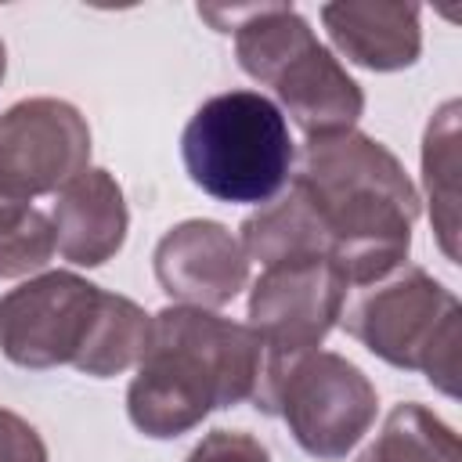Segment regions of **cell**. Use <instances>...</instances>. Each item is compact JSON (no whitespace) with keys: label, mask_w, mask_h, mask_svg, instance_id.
<instances>
[{"label":"cell","mask_w":462,"mask_h":462,"mask_svg":"<svg viewBox=\"0 0 462 462\" xmlns=\"http://www.w3.org/2000/svg\"><path fill=\"white\" fill-rule=\"evenodd\" d=\"M357 462H462L455 430L430 408L397 404Z\"/></svg>","instance_id":"obj_13"},{"label":"cell","mask_w":462,"mask_h":462,"mask_svg":"<svg viewBox=\"0 0 462 462\" xmlns=\"http://www.w3.org/2000/svg\"><path fill=\"white\" fill-rule=\"evenodd\" d=\"M260 372L263 343L249 325L202 307H162L126 390L130 422L144 437H180L213 408L253 401Z\"/></svg>","instance_id":"obj_2"},{"label":"cell","mask_w":462,"mask_h":462,"mask_svg":"<svg viewBox=\"0 0 462 462\" xmlns=\"http://www.w3.org/2000/svg\"><path fill=\"white\" fill-rule=\"evenodd\" d=\"M0 462H47L40 433L7 408H0Z\"/></svg>","instance_id":"obj_17"},{"label":"cell","mask_w":462,"mask_h":462,"mask_svg":"<svg viewBox=\"0 0 462 462\" xmlns=\"http://www.w3.org/2000/svg\"><path fill=\"white\" fill-rule=\"evenodd\" d=\"M321 22L332 43L372 72L408 69L422 51L415 4H325Z\"/></svg>","instance_id":"obj_12"},{"label":"cell","mask_w":462,"mask_h":462,"mask_svg":"<svg viewBox=\"0 0 462 462\" xmlns=\"http://www.w3.org/2000/svg\"><path fill=\"white\" fill-rule=\"evenodd\" d=\"M346 282L321 256L267 263L249 292V328L263 343V372L321 346L346 303Z\"/></svg>","instance_id":"obj_7"},{"label":"cell","mask_w":462,"mask_h":462,"mask_svg":"<svg viewBox=\"0 0 462 462\" xmlns=\"http://www.w3.org/2000/svg\"><path fill=\"white\" fill-rule=\"evenodd\" d=\"M184 462H271V455L256 437L242 430H213L191 448Z\"/></svg>","instance_id":"obj_16"},{"label":"cell","mask_w":462,"mask_h":462,"mask_svg":"<svg viewBox=\"0 0 462 462\" xmlns=\"http://www.w3.org/2000/svg\"><path fill=\"white\" fill-rule=\"evenodd\" d=\"M87 119L58 97H29L0 116V195L29 202L87 170Z\"/></svg>","instance_id":"obj_8"},{"label":"cell","mask_w":462,"mask_h":462,"mask_svg":"<svg viewBox=\"0 0 462 462\" xmlns=\"http://www.w3.org/2000/svg\"><path fill=\"white\" fill-rule=\"evenodd\" d=\"M184 170L217 202L267 206L292 177L296 144L282 108L256 90H227L195 108L180 134Z\"/></svg>","instance_id":"obj_4"},{"label":"cell","mask_w":462,"mask_h":462,"mask_svg":"<svg viewBox=\"0 0 462 462\" xmlns=\"http://www.w3.org/2000/svg\"><path fill=\"white\" fill-rule=\"evenodd\" d=\"M455 144H458V101H448L430 130H426V144H422V170H426V191H430V206H433V231L448 253V260H458V159H455Z\"/></svg>","instance_id":"obj_14"},{"label":"cell","mask_w":462,"mask_h":462,"mask_svg":"<svg viewBox=\"0 0 462 462\" xmlns=\"http://www.w3.org/2000/svg\"><path fill=\"white\" fill-rule=\"evenodd\" d=\"M253 404L282 415L292 440L314 458H343L375 422V386L368 375L328 350L300 354L256 383Z\"/></svg>","instance_id":"obj_6"},{"label":"cell","mask_w":462,"mask_h":462,"mask_svg":"<svg viewBox=\"0 0 462 462\" xmlns=\"http://www.w3.org/2000/svg\"><path fill=\"white\" fill-rule=\"evenodd\" d=\"M58 253L54 224L32 209L29 202H14L0 195V278H22Z\"/></svg>","instance_id":"obj_15"},{"label":"cell","mask_w":462,"mask_h":462,"mask_svg":"<svg viewBox=\"0 0 462 462\" xmlns=\"http://www.w3.org/2000/svg\"><path fill=\"white\" fill-rule=\"evenodd\" d=\"M152 318L72 271H47L0 300V350L22 368L72 365L108 379L141 361Z\"/></svg>","instance_id":"obj_3"},{"label":"cell","mask_w":462,"mask_h":462,"mask_svg":"<svg viewBox=\"0 0 462 462\" xmlns=\"http://www.w3.org/2000/svg\"><path fill=\"white\" fill-rule=\"evenodd\" d=\"M0 79H4V43H0Z\"/></svg>","instance_id":"obj_18"},{"label":"cell","mask_w":462,"mask_h":462,"mask_svg":"<svg viewBox=\"0 0 462 462\" xmlns=\"http://www.w3.org/2000/svg\"><path fill=\"white\" fill-rule=\"evenodd\" d=\"M58 253L79 267H101L126 242V202L123 188L108 170H83L58 191L54 202Z\"/></svg>","instance_id":"obj_11"},{"label":"cell","mask_w":462,"mask_h":462,"mask_svg":"<svg viewBox=\"0 0 462 462\" xmlns=\"http://www.w3.org/2000/svg\"><path fill=\"white\" fill-rule=\"evenodd\" d=\"M339 325L393 368L422 372L448 397L458 393L462 310L422 267H404L343 303Z\"/></svg>","instance_id":"obj_5"},{"label":"cell","mask_w":462,"mask_h":462,"mask_svg":"<svg viewBox=\"0 0 462 462\" xmlns=\"http://www.w3.org/2000/svg\"><path fill=\"white\" fill-rule=\"evenodd\" d=\"M249 260L235 235L213 220H188L155 245V278L184 307H224L245 285Z\"/></svg>","instance_id":"obj_9"},{"label":"cell","mask_w":462,"mask_h":462,"mask_svg":"<svg viewBox=\"0 0 462 462\" xmlns=\"http://www.w3.org/2000/svg\"><path fill=\"white\" fill-rule=\"evenodd\" d=\"M289 180L310 202L325 235V260L346 289L375 285L404 263L419 191L386 144L357 130L307 137Z\"/></svg>","instance_id":"obj_1"},{"label":"cell","mask_w":462,"mask_h":462,"mask_svg":"<svg viewBox=\"0 0 462 462\" xmlns=\"http://www.w3.org/2000/svg\"><path fill=\"white\" fill-rule=\"evenodd\" d=\"M267 87H274V94L282 97V105L303 126L307 137L346 134V130H354L357 116L365 112L361 87L318 43V36L300 43L282 61V69L271 76Z\"/></svg>","instance_id":"obj_10"}]
</instances>
